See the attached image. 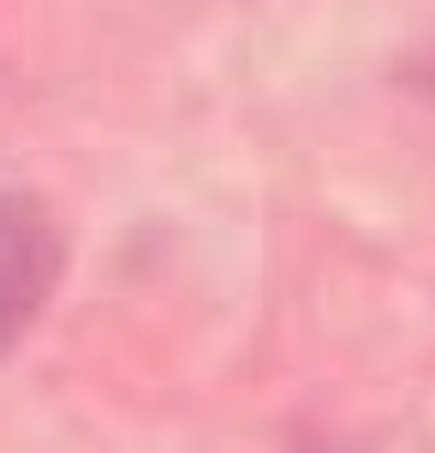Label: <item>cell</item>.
<instances>
[{
    "label": "cell",
    "instance_id": "1",
    "mask_svg": "<svg viewBox=\"0 0 435 453\" xmlns=\"http://www.w3.org/2000/svg\"><path fill=\"white\" fill-rule=\"evenodd\" d=\"M66 280V226L36 191H0V358L42 322Z\"/></svg>",
    "mask_w": 435,
    "mask_h": 453
}]
</instances>
